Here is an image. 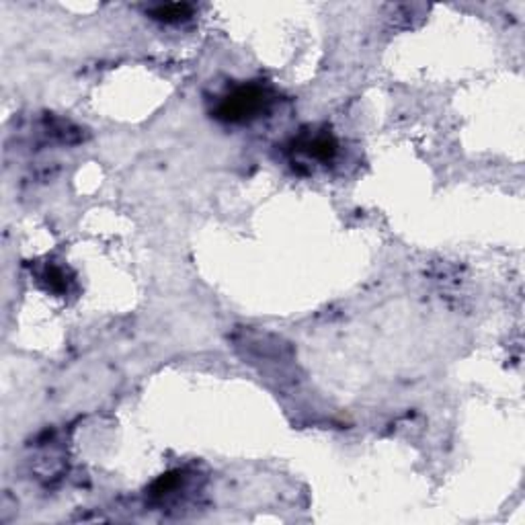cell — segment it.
<instances>
[{
	"label": "cell",
	"instance_id": "6da1fadb",
	"mask_svg": "<svg viewBox=\"0 0 525 525\" xmlns=\"http://www.w3.org/2000/svg\"><path fill=\"white\" fill-rule=\"evenodd\" d=\"M269 101L271 99L263 87H257V85L240 87L222 99V103L217 107V117L224 121H244L265 111Z\"/></svg>",
	"mask_w": 525,
	"mask_h": 525
},
{
	"label": "cell",
	"instance_id": "277c9868",
	"mask_svg": "<svg viewBox=\"0 0 525 525\" xmlns=\"http://www.w3.org/2000/svg\"><path fill=\"white\" fill-rule=\"evenodd\" d=\"M45 277H47V286H50V290H54V292H62V290L66 288V281H64V275H62V271H60V269H47V271H45Z\"/></svg>",
	"mask_w": 525,
	"mask_h": 525
},
{
	"label": "cell",
	"instance_id": "3957f363",
	"mask_svg": "<svg viewBox=\"0 0 525 525\" xmlns=\"http://www.w3.org/2000/svg\"><path fill=\"white\" fill-rule=\"evenodd\" d=\"M306 148H308V154L318 158V160H328L336 150L332 138H328V136H316L312 142L306 144Z\"/></svg>",
	"mask_w": 525,
	"mask_h": 525
},
{
	"label": "cell",
	"instance_id": "7a4b0ae2",
	"mask_svg": "<svg viewBox=\"0 0 525 525\" xmlns=\"http://www.w3.org/2000/svg\"><path fill=\"white\" fill-rule=\"evenodd\" d=\"M193 12V8L189 4H181V2H173V4H160L156 8H152V17L156 21H164V23H177V21H185L189 19Z\"/></svg>",
	"mask_w": 525,
	"mask_h": 525
}]
</instances>
